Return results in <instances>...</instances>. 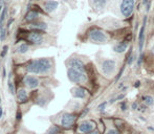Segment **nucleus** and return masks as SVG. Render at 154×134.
I'll list each match as a JSON object with an SVG mask.
<instances>
[{"instance_id": "nucleus-1", "label": "nucleus", "mask_w": 154, "mask_h": 134, "mask_svg": "<svg viewBox=\"0 0 154 134\" xmlns=\"http://www.w3.org/2000/svg\"><path fill=\"white\" fill-rule=\"evenodd\" d=\"M51 67V62L48 59H38L27 64L26 70L29 73H45Z\"/></svg>"}, {"instance_id": "nucleus-2", "label": "nucleus", "mask_w": 154, "mask_h": 134, "mask_svg": "<svg viewBox=\"0 0 154 134\" xmlns=\"http://www.w3.org/2000/svg\"><path fill=\"white\" fill-rule=\"evenodd\" d=\"M88 38L93 43H106L109 40V37L103 29L98 27H92L88 31Z\"/></svg>"}, {"instance_id": "nucleus-3", "label": "nucleus", "mask_w": 154, "mask_h": 134, "mask_svg": "<svg viewBox=\"0 0 154 134\" xmlns=\"http://www.w3.org/2000/svg\"><path fill=\"white\" fill-rule=\"evenodd\" d=\"M134 8H135V0H121L119 12L125 18H129L132 16Z\"/></svg>"}, {"instance_id": "nucleus-4", "label": "nucleus", "mask_w": 154, "mask_h": 134, "mask_svg": "<svg viewBox=\"0 0 154 134\" xmlns=\"http://www.w3.org/2000/svg\"><path fill=\"white\" fill-rule=\"evenodd\" d=\"M67 76L68 79L72 83H84L87 81V76L85 74V72L79 71V70L74 69V68H68Z\"/></svg>"}, {"instance_id": "nucleus-5", "label": "nucleus", "mask_w": 154, "mask_h": 134, "mask_svg": "<svg viewBox=\"0 0 154 134\" xmlns=\"http://www.w3.org/2000/svg\"><path fill=\"white\" fill-rule=\"evenodd\" d=\"M115 67H116V62L113 59H107L104 60L102 63V71L105 76H110L114 72Z\"/></svg>"}, {"instance_id": "nucleus-6", "label": "nucleus", "mask_w": 154, "mask_h": 134, "mask_svg": "<svg viewBox=\"0 0 154 134\" xmlns=\"http://www.w3.org/2000/svg\"><path fill=\"white\" fill-rule=\"evenodd\" d=\"M147 16H145L144 18V22H143V25L140 27V34H138V48H140V52H143V48H144V44H145V31H146V23H147Z\"/></svg>"}, {"instance_id": "nucleus-7", "label": "nucleus", "mask_w": 154, "mask_h": 134, "mask_svg": "<svg viewBox=\"0 0 154 134\" xmlns=\"http://www.w3.org/2000/svg\"><path fill=\"white\" fill-rule=\"evenodd\" d=\"M76 122V115L71 113H65L61 118V125L65 128H69Z\"/></svg>"}, {"instance_id": "nucleus-8", "label": "nucleus", "mask_w": 154, "mask_h": 134, "mask_svg": "<svg viewBox=\"0 0 154 134\" xmlns=\"http://www.w3.org/2000/svg\"><path fill=\"white\" fill-rule=\"evenodd\" d=\"M27 40L33 44H40L43 42V35L40 31H31L27 35Z\"/></svg>"}, {"instance_id": "nucleus-9", "label": "nucleus", "mask_w": 154, "mask_h": 134, "mask_svg": "<svg viewBox=\"0 0 154 134\" xmlns=\"http://www.w3.org/2000/svg\"><path fill=\"white\" fill-rule=\"evenodd\" d=\"M68 66H69V68H74V69H77L79 71L85 72V65L80 59H77V58L70 59L68 61Z\"/></svg>"}, {"instance_id": "nucleus-10", "label": "nucleus", "mask_w": 154, "mask_h": 134, "mask_svg": "<svg viewBox=\"0 0 154 134\" xmlns=\"http://www.w3.org/2000/svg\"><path fill=\"white\" fill-rule=\"evenodd\" d=\"M95 127V124L91 121H85V122L81 123L79 126V130L82 133H88L90 131H92Z\"/></svg>"}, {"instance_id": "nucleus-11", "label": "nucleus", "mask_w": 154, "mask_h": 134, "mask_svg": "<svg viewBox=\"0 0 154 134\" xmlns=\"http://www.w3.org/2000/svg\"><path fill=\"white\" fill-rule=\"evenodd\" d=\"M24 83L31 89L37 88V87L39 86V80H38V79L36 78V76H25Z\"/></svg>"}, {"instance_id": "nucleus-12", "label": "nucleus", "mask_w": 154, "mask_h": 134, "mask_svg": "<svg viewBox=\"0 0 154 134\" xmlns=\"http://www.w3.org/2000/svg\"><path fill=\"white\" fill-rule=\"evenodd\" d=\"M128 48V43L126 41L117 42L116 44L113 45V52H116V54H123L127 50Z\"/></svg>"}, {"instance_id": "nucleus-13", "label": "nucleus", "mask_w": 154, "mask_h": 134, "mask_svg": "<svg viewBox=\"0 0 154 134\" xmlns=\"http://www.w3.org/2000/svg\"><path fill=\"white\" fill-rule=\"evenodd\" d=\"M58 6H59V2L55 1V0H48L44 4V8L47 13H53V10H57Z\"/></svg>"}, {"instance_id": "nucleus-14", "label": "nucleus", "mask_w": 154, "mask_h": 134, "mask_svg": "<svg viewBox=\"0 0 154 134\" xmlns=\"http://www.w3.org/2000/svg\"><path fill=\"white\" fill-rule=\"evenodd\" d=\"M87 94V90L82 87H77V88L72 89V95L77 99H84L86 97Z\"/></svg>"}, {"instance_id": "nucleus-15", "label": "nucleus", "mask_w": 154, "mask_h": 134, "mask_svg": "<svg viewBox=\"0 0 154 134\" xmlns=\"http://www.w3.org/2000/svg\"><path fill=\"white\" fill-rule=\"evenodd\" d=\"M108 2H109V0H92L93 8H95V10H102L103 8L106 7Z\"/></svg>"}, {"instance_id": "nucleus-16", "label": "nucleus", "mask_w": 154, "mask_h": 134, "mask_svg": "<svg viewBox=\"0 0 154 134\" xmlns=\"http://www.w3.org/2000/svg\"><path fill=\"white\" fill-rule=\"evenodd\" d=\"M29 27L33 29H37V31H45L47 28V24L44 22H38V23H32Z\"/></svg>"}, {"instance_id": "nucleus-17", "label": "nucleus", "mask_w": 154, "mask_h": 134, "mask_svg": "<svg viewBox=\"0 0 154 134\" xmlns=\"http://www.w3.org/2000/svg\"><path fill=\"white\" fill-rule=\"evenodd\" d=\"M37 18H38V13L34 12V10H29V12L26 14V16H25V20L29 21V22L35 21Z\"/></svg>"}, {"instance_id": "nucleus-18", "label": "nucleus", "mask_w": 154, "mask_h": 134, "mask_svg": "<svg viewBox=\"0 0 154 134\" xmlns=\"http://www.w3.org/2000/svg\"><path fill=\"white\" fill-rule=\"evenodd\" d=\"M27 99H29V97H27V92L24 90V89H20L18 92V100L19 102H26Z\"/></svg>"}, {"instance_id": "nucleus-19", "label": "nucleus", "mask_w": 154, "mask_h": 134, "mask_svg": "<svg viewBox=\"0 0 154 134\" xmlns=\"http://www.w3.org/2000/svg\"><path fill=\"white\" fill-rule=\"evenodd\" d=\"M143 102L146 104V106H151L154 103V99L151 95H144L143 97Z\"/></svg>"}, {"instance_id": "nucleus-20", "label": "nucleus", "mask_w": 154, "mask_h": 134, "mask_svg": "<svg viewBox=\"0 0 154 134\" xmlns=\"http://www.w3.org/2000/svg\"><path fill=\"white\" fill-rule=\"evenodd\" d=\"M27 50H29V45H27L26 43H22L18 48V52H20V54H25Z\"/></svg>"}, {"instance_id": "nucleus-21", "label": "nucleus", "mask_w": 154, "mask_h": 134, "mask_svg": "<svg viewBox=\"0 0 154 134\" xmlns=\"http://www.w3.org/2000/svg\"><path fill=\"white\" fill-rule=\"evenodd\" d=\"M125 97L126 95L124 94H119L117 97H113V99H111L110 101H109V104H114L116 101H121V100H123V99H125Z\"/></svg>"}, {"instance_id": "nucleus-22", "label": "nucleus", "mask_w": 154, "mask_h": 134, "mask_svg": "<svg viewBox=\"0 0 154 134\" xmlns=\"http://www.w3.org/2000/svg\"><path fill=\"white\" fill-rule=\"evenodd\" d=\"M59 132H60V129L58 126H53L50 130H48V134H57Z\"/></svg>"}, {"instance_id": "nucleus-23", "label": "nucleus", "mask_w": 154, "mask_h": 134, "mask_svg": "<svg viewBox=\"0 0 154 134\" xmlns=\"http://www.w3.org/2000/svg\"><path fill=\"white\" fill-rule=\"evenodd\" d=\"M119 109L122 110V111H126V110L128 109V103L126 101H123L119 103Z\"/></svg>"}, {"instance_id": "nucleus-24", "label": "nucleus", "mask_w": 154, "mask_h": 134, "mask_svg": "<svg viewBox=\"0 0 154 134\" xmlns=\"http://www.w3.org/2000/svg\"><path fill=\"white\" fill-rule=\"evenodd\" d=\"M5 14H6V5H4L3 10H2L1 15H0V25H2V23H3V20L5 18Z\"/></svg>"}, {"instance_id": "nucleus-25", "label": "nucleus", "mask_w": 154, "mask_h": 134, "mask_svg": "<svg viewBox=\"0 0 154 134\" xmlns=\"http://www.w3.org/2000/svg\"><path fill=\"white\" fill-rule=\"evenodd\" d=\"M134 61V56L132 55V52H130L129 56H127V64L128 65H131Z\"/></svg>"}, {"instance_id": "nucleus-26", "label": "nucleus", "mask_w": 154, "mask_h": 134, "mask_svg": "<svg viewBox=\"0 0 154 134\" xmlns=\"http://www.w3.org/2000/svg\"><path fill=\"white\" fill-rule=\"evenodd\" d=\"M106 106H107V102H103V103H101L99 105V107H98V110H99V111H101V112L105 111V109H106Z\"/></svg>"}, {"instance_id": "nucleus-27", "label": "nucleus", "mask_w": 154, "mask_h": 134, "mask_svg": "<svg viewBox=\"0 0 154 134\" xmlns=\"http://www.w3.org/2000/svg\"><path fill=\"white\" fill-rule=\"evenodd\" d=\"M8 89H10L11 93L12 94H15V87H14V84H13L11 81H8Z\"/></svg>"}, {"instance_id": "nucleus-28", "label": "nucleus", "mask_w": 154, "mask_h": 134, "mask_svg": "<svg viewBox=\"0 0 154 134\" xmlns=\"http://www.w3.org/2000/svg\"><path fill=\"white\" fill-rule=\"evenodd\" d=\"M143 60H144V55H143V52H140V57H138V60H137V65H138V66H140V65H142Z\"/></svg>"}, {"instance_id": "nucleus-29", "label": "nucleus", "mask_w": 154, "mask_h": 134, "mask_svg": "<svg viewBox=\"0 0 154 134\" xmlns=\"http://www.w3.org/2000/svg\"><path fill=\"white\" fill-rule=\"evenodd\" d=\"M8 45H5L3 47V50H2V52H1V57H4L6 55V52H8Z\"/></svg>"}, {"instance_id": "nucleus-30", "label": "nucleus", "mask_w": 154, "mask_h": 134, "mask_svg": "<svg viewBox=\"0 0 154 134\" xmlns=\"http://www.w3.org/2000/svg\"><path fill=\"white\" fill-rule=\"evenodd\" d=\"M5 36H6V29H3V31H1V35H0V39L4 40L5 39Z\"/></svg>"}, {"instance_id": "nucleus-31", "label": "nucleus", "mask_w": 154, "mask_h": 134, "mask_svg": "<svg viewBox=\"0 0 154 134\" xmlns=\"http://www.w3.org/2000/svg\"><path fill=\"white\" fill-rule=\"evenodd\" d=\"M107 134H119V132L116 129H110V130L107 132Z\"/></svg>"}, {"instance_id": "nucleus-32", "label": "nucleus", "mask_w": 154, "mask_h": 134, "mask_svg": "<svg viewBox=\"0 0 154 134\" xmlns=\"http://www.w3.org/2000/svg\"><path fill=\"white\" fill-rule=\"evenodd\" d=\"M123 72H124V67H122V69H121V71H119V73L117 74V76H116V79H115V81H119V79H121V76H122V74H123Z\"/></svg>"}, {"instance_id": "nucleus-33", "label": "nucleus", "mask_w": 154, "mask_h": 134, "mask_svg": "<svg viewBox=\"0 0 154 134\" xmlns=\"http://www.w3.org/2000/svg\"><path fill=\"white\" fill-rule=\"evenodd\" d=\"M132 109H133V110H137L138 109V104L136 103V102H133V103H132Z\"/></svg>"}, {"instance_id": "nucleus-34", "label": "nucleus", "mask_w": 154, "mask_h": 134, "mask_svg": "<svg viewBox=\"0 0 154 134\" xmlns=\"http://www.w3.org/2000/svg\"><path fill=\"white\" fill-rule=\"evenodd\" d=\"M140 86V81H136V82H134L133 87H135V88H138Z\"/></svg>"}, {"instance_id": "nucleus-35", "label": "nucleus", "mask_w": 154, "mask_h": 134, "mask_svg": "<svg viewBox=\"0 0 154 134\" xmlns=\"http://www.w3.org/2000/svg\"><path fill=\"white\" fill-rule=\"evenodd\" d=\"M150 1H151V0H143V4H144L145 6H147V5H148V3H149Z\"/></svg>"}, {"instance_id": "nucleus-36", "label": "nucleus", "mask_w": 154, "mask_h": 134, "mask_svg": "<svg viewBox=\"0 0 154 134\" xmlns=\"http://www.w3.org/2000/svg\"><path fill=\"white\" fill-rule=\"evenodd\" d=\"M85 134H99V131H97V130H92V131H90V132L85 133Z\"/></svg>"}, {"instance_id": "nucleus-37", "label": "nucleus", "mask_w": 154, "mask_h": 134, "mask_svg": "<svg viewBox=\"0 0 154 134\" xmlns=\"http://www.w3.org/2000/svg\"><path fill=\"white\" fill-rule=\"evenodd\" d=\"M88 111H89V110H88V109H87V108H86V109H85L84 111H83V113H82V116H84L85 114H87V113H88Z\"/></svg>"}, {"instance_id": "nucleus-38", "label": "nucleus", "mask_w": 154, "mask_h": 134, "mask_svg": "<svg viewBox=\"0 0 154 134\" xmlns=\"http://www.w3.org/2000/svg\"><path fill=\"white\" fill-rule=\"evenodd\" d=\"M2 113H3V111H2V108L0 107V118H2Z\"/></svg>"}, {"instance_id": "nucleus-39", "label": "nucleus", "mask_w": 154, "mask_h": 134, "mask_svg": "<svg viewBox=\"0 0 154 134\" xmlns=\"http://www.w3.org/2000/svg\"><path fill=\"white\" fill-rule=\"evenodd\" d=\"M3 7H4L3 4H0V13H1V10H3Z\"/></svg>"}, {"instance_id": "nucleus-40", "label": "nucleus", "mask_w": 154, "mask_h": 134, "mask_svg": "<svg viewBox=\"0 0 154 134\" xmlns=\"http://www.w3.org/2000/svg\"><path fill=\"white\" fill-rule=\"evenodd\" d=\"M151 52H153V54H154V45L152 46V48H151Z\"/></svg>"}, {"instance_id": "nucleus-41", "label": "nucleus", "mask_w": 154, "mask_h": 134, "mask_svg": "<svg viewBox=\"0 0 154 134\" xmlns=\"http://www.w3.org/2000/svg\"><path fill=\"white\" fill-rule=\"evenodd\" d=\"M5 76V69H3V78Z\"/></svg>"}, {"instance_id": "nucleus-42", "label": "nucleus", "mask_w": 154, "mask_h": 134, "mask_svg": "<svg viewBox=\"0 0 154 134\" xmlns=\"http://www.w3.org/2000/svg\"><path fill=\"white\" fill-rule=\"evenodd\" d=\"M64 1H68V0H64Z\"/></svg>"}, {"instance_id": "nucleus-43", "label": "nucleus", "mask_w": 154, "mask_h": 134, "mask_svg": "<svg viewBox=\"0 0 154 134\" xmlns=\"http://www.w3.org/2000/svg\"><path fill=\"white\" fill-rule=\"evenodd\" d=\"M132 134H137V133H132Z\"/></svg>"}, {"instance_id": "nucleus-44", "label": "nucleus", "mask_w": 154, "mask_h": 134, "mask_svg": "<svg viewBox=\"0 0 154 134\" xmlns=\"http://www.w3.org/2000/svg\"><path fill=\"white\" fill-rule=\"evenodd\" d=\"M153 23H154V18H153Z\"/></svg>"}, {"instance_id": "nucleus-45", "label": "nucleus", "mask_w": 154, "mask_h": 134, "mask_svg": "<svg viewBox=\"0 0 154 134\" xmlns=\"http://www.w3.org/2000/svg\"><path fill=\"white\" fill-rule=\"evenodd\" d=\"M0 102H1V100H0Z\"/></svg>"}]
</instances>
